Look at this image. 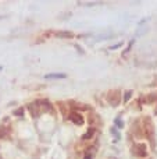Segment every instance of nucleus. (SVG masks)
Here are the masks:
<instances>
[{
  "instance_id": "nucleus-1",
  "label": "nucleus",
  "mask_w": 157,
  "mask_h": 159,
  "mask_svg": "<svg viewBox=\"0 0 157 159\" xmlns=\"http://www.w3.org/2000/svg\"><path fill=\"white\" fill-rule=\"evenodd\" d=\"M134 154L136 155V157H139V158H145L146 157V154H147V151H146V145L145 144H138V145H135L134 147Z\"/></svg>"
},
{
  "instance_id": "nucleus-2",
  "label": "nucleus",
  "mask_w": 157,
  "mask_h": 159,
  "mask_svg": "<svg viewBox=\"0 0 157 159\" xmlns=\"http://www.w3.org/2000/svg\"><path fill=\"white\" fill-rule=\"evenodd\" d=\"M145 133H146L147 138L153 140V134H155V129H153V124L150 119H146V124H145Z\"/></svg>"
},
{
  "instance_id": "nucleus-3",
  "label": "nucleus",
  "mask_w": 157,
  "mask_h": 159,
  "mask_svg": "<svg viewBox=\"0 0 157 159\" xmlns=\"http://www.w3.org/2000/svg\"><path fill=\"white\" fill-rule=\"evenodd\" d=\"M56 38H63V39H70V38H74V34L71 31H56L54 32Z\"/></svg>"
},
{
  "instance_id": "nucleus-4",
  "label": "nucleus",
  "mask_w": 157,
  "mask_h": 159,
  "mask_svg": "<svg viewBox=\"0 0 157 159\" xmlns=\"http://www.w3.org/2000/svg\"><path fill=\"white\" fill-rule=\"evenodd\" d=\"M70 120L75 124H83V117L79 113H71V115H70Z\"/></svg>"
},
{
  "instance_id": "nucleus-5",
  "label": "nucleus",
  "mask_w": 157,
  "mask_h": 159,
  "mask_svg": "<svg viewBox=\"0 0 157 159\" xmlns=\"http://www.w3.org/2000/svg\"><path fill=\"white\" fill-rule=\"evenodd\" d=\"M118 99H120V95L117 92H110L108 95V102H111L113 105H117L118 103Z\"/></svg>"
},
{
  "instance_id": "nucleus-6",
  "label": "nucleus",
  "mask_w": 157,
  "mask_h": 159,
  "mask_svg": "<svg viewBox=\"0 0 157 159\" xmlns=\"http://www.w3.org/2000/svg\"><path fill=\"white\" fill-rule=\"evenodd\" d=\"M66 74H60V73H53V74H46L45 78H66Z\"/></svg>"
},
{
  "instance_id": "nucleus-7",
  "label": "nucleus",
  "mask_w": 157,
  "mask_h": 159,
  "mask_svg": "<svg viewBox=\"0 0 157 159\" xmlns=\"http://www.w3.org/2000/svg\"><path fill=\"white\" fill-rule=\"evenodd\" d=\"M29 110H31V115L35 116V117L39 115V112H38V105H33V103L29 105Z\"/></svg>"
},
{
  "instance_id": "nucleus-8",
  "label": "nucleus",
  "mask_w": 157,
  "mask_h": 159,
  "mask_svg": "<svg viewBox=\"0 0 157 159\" xmlns=\"http://www.w3.org/2000/svg\"><path fill=\"white\" fill-rule=\"evenodd\" d=\"M93 134H95V129H91L89 131H86V134L82 137V140H89V138H92Z\"/></svg>"
},
{
  "instance_id": "nucleus-9",
  "label": "nucleus",
  "mask_w": 157,
  "mask_h": 159,
  "mask_svg": "<svg viewBox=\"0 0 157 159\" xmlns=\"http://www.w3.org/2000/svg\"><path fill=\"white\" fill-rule=\"evenodd\" d=\"M42 103H43V109L46 107V110H49V112L52 110V105H50L47 101H42Z\"/></svg>"
},
{
  "instance_id": "nucleus-10",
  "label": "nucleus",
  "mask_w": 157,
  "mask_h": 159,
  "mask_svg": "<svg viewBox=\"0 0 157 159\" xmlns=\"http://www.w3.org/2000/svg\"><path fill=\"white\" fill-rule=\"evenodd\" d=\"M14 115H15V116H21V115H24V109H22V107H19V109L14 110Z\"/></svg>"
},
{
  "instance_id": "nucleus-11",
  "label": "nucleus",
  "mask_w": 157,
  "mask_h": 159,
  "mask_svg": "<svg viewBox=\"0 0 157 159\" xmlns=\"http://www.w3.org/2000/svg\"><path fill=\"white\" fill-rule=\"evenodd\" d=\"M131 93H132L131 91H127V92H125V98H124V101H125V102H128V99L131 98Z\"/></svg>"
},
{
  "instance_id": "nucleus-12",
  "label": "nucleus",
  "mask_w": 157,
  "mask_h": 159,
  "mask_svg": "<svg viewBox=\"0 0 157 159\" xmlns=\"http://www.w3.org/2000/svg\"><path fill=\"white\" fill-rule=\"evenodd\" d=\"M93 154H95V152H92V154L86 152V155H85V158H83V159H93Z\"/></svg>"
},
{
  "instance_id": "nucleus-13",
  "label": "nucleus",
  "mask_w": 157,
  "mask_h": 159,
  "mask_svg": "<svg viewBox=\"0 0 157 159\" xmlns=\"http://www.w3.org/2000/svg\"><path fill=\"white\" fill-rule=\"evenodd\" d=\"M4 135H6V130L3 127H0V138H3Z\"/></svg>"
},
{
  "instance_id": "nucleus-14",
  "label": "nucleus",
  "mask_w": 157,
  "mask_h": 159,
  "mask_svg": "<svg viewBox=\"0 0 157 159\" xmlns=\"http://www.w3.org/2000/svg\"><path fill=\"white\" fill-rule=\"evenodd\" d=\"M116 124H117V126H120V129H121V127H122V123H121V120H118V119H117V120H116Z\"/></svg>"
},
{
  "instance_id": "nucleus-15",
  "label": "nucleus",
  "mask_w": 157,
  "mask_h": 159,
  "mask_svg": "<svg viewBox=\"0 0 157 159\" xmlns=\"http://www.w3.org/2000/svg\"><path fill=\"white\" fill-rule=\"evenodd\" d=\"M121 45H122V43H117V45H114V46H111L110 49H117V48H120V46H121Z\"/></svg>"
},
{
  "instance_id": "nucleus-16",
  "label": "nucleus",
  "mask_w": 157,
  "mask_h": 159,
  "mask_svg": "<svg viewBox=\"0 0 157 159\" xmlns=\"http://www.w3.org/2000/svg\"><path fill=\"white\" fill-rule=\"evenodd\" d=\"M0 70H2V67H0Z\"/></svg>"
}]
</instances>
